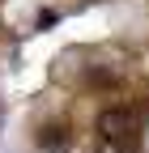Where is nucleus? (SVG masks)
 Instances as JSON below:
<instances>
[{
    "label": "nucleus",
    "instance_id": "nucleus-1",
    "mask_svg": "<svg viewBox=\"0 0 149 153\" xmlns=\"http://www.w3.org/2000/svg\"><path fill=\"white\" fill-rule=\"evenodd\" d=\"M98 132H102L111 145H119V149H132V145H136V119H132L124 106L102 111V115H98Z\"/></svg>",
    "mask_w": 149,
    "mask_h": 153
},
{
    "label": "nucleus",
    "instance_id": "nucleus-2",
    "mask_svg": "<svg viewBox=\"0 0 149 153\" xmlns=\"http://www.w3.org/2000/svg\"><path fill=\"white\" fill-rule=\"evenodd\" d=\"M39 149H43V153H64V149H68V128H64V123L39 128Z\"/></svg>",
    "mask_w": 149,
    "mask_h": 153
}]
</instances>
